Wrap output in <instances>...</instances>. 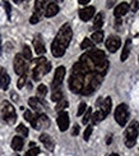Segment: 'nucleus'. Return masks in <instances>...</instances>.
<instances>
[{
    "label": "nucleus",
    "mask_w": 139,
    "mask_h": 156,
    "mask_svg": "<svg viewBox=\"0 0 139 156\" xmlns=\"http://www.w3.org/2000/svg\"><path fill=\"white\" fill-rule=\"evenodd\" d=\"M73 37V31L69 23H65L63 27L59 30L56 37L51 44V53L55 58H61L65 54V50L68 49L69 44Z\"/></svg>",
    "instance_id": "1"
},
{
    "label": "nucleus",
    "mask_w": 139,
    "mask_h": 156,
    "mask_svg": "<svg viewBox=\"0 0 139 156\" xmlns=\"http://www.w3.org/2000/svg\"><path fill=\"white\" fill-rule=\"evenodd\" d=\"M87 76H89L84 70V68L81 66V63H75L71 69V76L69 78V88L74 94H81L84 87V82Z\"/></svg>",
    "instance_id": "2"
},
{
    "label": "nucleus",
    "mask_w": 139,
    "mask_h": 156,
    "mask_svg": "<svg viewBox=\"0 0 139 156\" xmlns=\"http://www.w3.org/2000/svg\"><path fill=\"white\" fill-rule=\"evenodd\" d=\"M87 54L91 58L92 63H93L95 69H96V73L105 76V73L107 72V69H109V60H107V58H106L103 51L102 50L92 49L89 53H87Z\"/></svg>",
    "instance_id": "3"
},
{
    "label": "nucleus",
    "mask_w": 139,
    "mask_h": 156,
    "mask_svg": "<svg viewBox=\"0 0 139 156\" xmlns=\"http://www.w3.org/2000/svg\"><path fill=\"white\" fill-rule=\"evenodd\" d=\"M103 81V76L102 74H98V73H93V74H89L85 78V82H84V87L82 90V95L84 96H91L95 91L98 90V87L101 86V83Z\"/></svg>",
    "instance_id": "4"
},
{
    "label": "nucleus",
    "mask_w": 139,
    "mask_h": 156,
    "mask_svg": "<svg viewBox=\"0 0 139 156\" xmlns=\"http://www.w3.org/2000/svg\"><path fill=\"white\" fill-rule=\"evenodd\" d=\"M33 63H35V68L32 70V77H33L35 81H40L46 73L50 72L51 64L43 56H40L38 59L33 60Z\"/></svg>",
    "instance_id": "5"
},
{
    "label": "nucleus",
    "mask_w": 139,
    "mask_h": 156,
    "mask_svg": "<svg viewBox=\"0 0 139 156\" xmlns=\"http://www.w3.org/2000/svg\"><path fill=\"white\" fill-rule=\"evenodd\" d=\"M138 122L137 120H133L128 126L127 131H125V145L127 147L131 148L135 146V142H137V138H138Z\"/></svg>",
    "instance_id": "6"
},
{
    "label": "nucleus",
    "mask_w": 139,
    "mask_h": 156,
    "mask_svg": "<svg viewBox=\"0 0 139 156\" xmlns=\"http://www.w3.org/2000/svg\"><path fill=\"white\" fill-rule=\"evenodd\" d=\"M2 115H3V119L8 123V124H14L16 120H17L16 109L9 101H3V104H2Z\"/></svg>",
    "instance_id": "7"
},
{
    "label": "nucleus",
    "mask_w": 139,
    "mask_h": 156,
    "mask_svg": "<svg viewBox=\"0 0 139 156\" xmlns=\"http://www.w3.org/2000/svg\"><path fill=\"white\" fill-rule=\"evenodd\" d=\"M129 118V108L127 104H120L116 110H115V120L117 122V124L120 127H124L127 124Z\"/></svg>",
    "instance_id": "8"
},
{
    "label": "nucleus",
    "mask_w": 139,
    "mask_h": 156,
    "mask_svg": "<svg viewBox=\"0 0 139 156\" xmlns=\"http://www.w3.org/2000/svg\"><path fill=\"white\" fill-rule=\"evenodd\" d=\"M14 72L19 76L26 74L27 72V63H26L22 54H17L14 58Z\"/></svg>",
    "instance_id": "9"
},
{
    "label": "nucleus",
    "mask_w": 139,
    "mask_h": 156,
    "mask_svg": "<svg viewBox=\"0 0 139 156\" xmlns=\"http://www.w3.org/2000/svg\"><path fill=\"white\" fill-rule=\"evenodd\" d=\"M64 78H65V68L57 67L55 70V74H54V80H52V90L60 88Z\"/></svg>",
    "instance_id": "10"
},
{
    "label": "nucleus",
    "mask_w": 139,
    "mask_h": 156,
    "mask_svg": "<svg viewBox=\"0 0 139 156\" xmlns=\"http://www.w3.org/2000/svg\"><path fill=\"white\" fill-rule=\"evenodd\" d=\"M32 127H33L35 129H42V128H49V126H50V120H49V118L46 116L45 114H38V115H36V119H35V122H33V124H31Z\"/></svg>",
    "instance_id": "11"
},
{
    "label": "nucleus",
    "mask_w": 139,
    "mask_h": 156,
    "mask_svg": "<svg viewBox=\"0 0 139 156\" xmlns=\"http://www.w3.org/2000/svg\"><path fill=\"white\" fill-rule=\"evenodd\" d=\"M106 48H107V50L110 51V53H115V51H117L119 49H120L121 46V40L116 36H111L107 38V41H106Z\"/></svg>",
    "instance_id": "12"
},
{
    "label": "nucleus",
    "mask_w": 139,
    "mask_h": 156,
    "mask_svg": "<svg viewBox=\"0 0 139 156\" xmlns=\"http://www.w3.org/2000/svg\"><path fill=\"white\" fill-rule=\"evenodd\" d=\"M57 126L61 132H65L69 128V115L67 112H60L57 115Z\"/></svg>",
    "instance_id": "13"
},
{
    "label": "nucleus",
    "mask_w": 139,
    "mask_h": 156,
    "mask_svg": "<svg viewBox=\"0 0 139 156\" xmlns=\"http://www.w3.org/2000/svg\"><path fill=\"white\" fill-rule=\"evenodd\" d=\"M93 16H95V8L93 6H85V8L79 10V18H81L82 21H84V22L89 21Z\"/></svg>",
    "instance_id": "14"
},
{
    "label": "nucleus",
    "mask_w": 139,
    "mask_h": 156,
    "mask_svg": "<svg viewBox=\"0 0 139 156\" xmlns=\"http://www.w3.org/2000/svg\"><path fill=\"white\" fill-rule=\"evenodd\" d=\"M33 48H35V51H36V54L40 55V56H42V54H45V45H43V41H42V38L40 35H37L35 38H33Z\"/></svg>",
    "instance_id": "15"
},
{
    "label": "nucleus",
    "mask_w": 139,
    "mask_h": 156,
    "mask_svg": "<svg viewBox=\"0 0 139 156\" xmlns=\"http://www.w3.org/2000/svg\"><path fill=\"white\" fill-rule=\"evenodd\" d=\"M10 83V77L6 73L4 68H0V88L2 90H8Z\"/></svg>",
    "instance_id": "16"
},
{
    "label": "nucleus",
    "mask_w": 139,
    "mask_h": 156,
    "mask_svg": "<svg viewBox=\"0 0 139 156\" xmlns=\"http://www.w3.org/2000/svg\"><path fill=\"white\" fill-rule=\"evenodd\" d=\"M40 141L43 144V146L47 148L49 151H52L54 150V147H55V142L54 140H52L49 134H46V133H42L41 136H40Z\"/></svg>",
    "instance_id": "17"
},
{
    "label": "nucleus",
    "mask_w": 139,
    "mask_h": 156,
    "mask_svg": "<svg viewBox=\"0 0 139 156\" xmlns=\"http://www.w3.org/2000/svg\"><path fill=\"white\" fill-rule=\"evenodd\" d=\"M57 13H59V6H57L56 3H49L47 6L45 8V16L47 18H51V17L56 16Z\"/></svg>",
    "instance_id": "18"
},
{
    "label": "nucleus",
    "mask_w": 139,
    "mask_h": 156,
    "mask_svg": "<svg viewBox=\"0 0 139 156\" xmlns=\"http://www.w3.org/2000/svg\"><path fill=\"white\" fill-rule=\"evenodd\" d=\"M129 10V4L128 3H120L116 8H115V17L116 18H121L123 16H125Z\"/></svg>",
    "instance_id": "19"
},
{
    "label": "nucleus",
    "mask_w": 139,
    "mask_h": 156,
    "mask_svg": "<svg viewBox=\"0 0 139 156\" xmlns=\"http://www.w3.org/2000/svg\"><path fill=\"white\" fill-rule=\"evenodd\" d=\"M28 105L32 108V110H35L36 113H38V114H41L42 113V104H41V101H40L37 97H31V99L28 100Z\"/></svg>",
    "instance_id": "20"
},
{
    "label": "nucleus",
    "mask_w": 139,
    "mask_h": 156,
    "mask_svg": "<svg viewBox=\"0 0 139 156\" xmlns=\"http://www.w3.org/2000/svg\"><path fill=\"white\" fill-rule=\"evenodd\" d=\"M100 110L105 116H107L110 114V112H111V97H106V99L102 101V104H100Z\"/></svg>",
    "instance_id": "21"
},
{
    "label": "nucleus",
    "mask_w": 139,
    "mask_h": 156,
    "mask_svg": "<svg viewBox=\"0 0 139 156\" xmlns=\"http://www.w3.org/2000/svg\"><path fill=\"white\" fill-rule=\"evenodd\" d=\"M46 2L47 0H36L35 3V14L42 17V13L45 12V8H46Z\"/></svg>",
    "instance_id": "22"
},
{
    "label": "nucleus",
    "mask_w": 139,
    "mask_h": 156,
    "mask_svg": "<svg viewBox=\"0 0 139 156\" xmlns=\"http://www.w3.org/2000/svg\"><path fill=\"white\" fill-rule=\"evenodd\" d=\"M23 145H24V142L21 136H16V137L12 140V148L14 151H21L23 148Z\"/></svg>",
    "instance_id": "23"
},
{
    "label": "nucleus",
    "mask_w": 139,
    "mask_h": 156,
    "mask_svg": "<svg viewBox=\"0 0 139 156\" xmlns=\"http://www.w3.org/2000/svg\"><path fill=\"white\" fill-rule=\"evenodd\" d=\"M130 48H131V40L128 38L127 42H125V46L123 49V53H121V62H125L128 59V56L130 54Z\"/></svg>",
    "instance_id": "24"
},
{
    "label": "nucleus",
    "mask_w": 139,
    "mask_h": 156,
    "mask_svg": "<svg viewBox=\"0 0 139 156\" xmlns=\"http://www.w3.org/2000/svg\"><path fill=\"white\" fill-rule=\"evenodd\" d=\"M102 24H103V14L102 13H97V16L95 17V21H93V28L96 31H100Z\"/></svg>",
    "instance_id": "25"
},
{
    "label": "nucleus",
    "mask_w": 139,
    "mask_h": 156,
    "mask_svg": "<svg viewBox=\"0 0 139 156\" xmlns=\"http://www.w3.org/2000/svg\"><path fill=\"white\" fill-rule=\"evenodd\" d=\"M106 118V116L102 114V112L101 110H97L96 113H93L91 115V119H92V124H97L98 122H101V120H103Z\"/></svg>",
    "instance_id": "26"
},
{
    "label": "nucleus",
    "mask_w": 139,
    "mask_h": 156,
    "mask_svg": "<svg viewBox=\"0 0 139 156\" xmlns=\"http://www.w3.org/2000/svg\"><path fill=\"white\" fill-rule=\"evenodd\" d=\"M91 41L95 42V44H100L103 41V32L102 31H96L95 34H92L91 37Z\"/></svg>",
    "instance_id": "27"
},
{
    "label": "nucleus",
    "mask_w": 139,
    "mask_h": 156,
    "mask_svg": "<svg viewBox=\"0 0 139 156\" xmlns=\"http://www.w3.org/2000/svg\"><path fill=\"white\" fill-rule=\"evenodd\" d=\"M51 100L59 102L60 100H63V91L60 88H56V90H52V95H51Z\"/></svg>",
    "instance_id": "28"
},
{
    "label": "nucleus",
    "mask_w": 139,
    "mask_h": 156,
    "mask_svg": "<svg viewBox=\"0 0 139 156\" xmlns=\"http://www.w3.org/2000/svg\"><path fill=\"white\" fill-rule=\"evenodd\" d=\"M24 119L28 120L31 124H33V122L36 119V114H33L31 110H26V112H24Z\"/></svg>",
    "instance_id": "29"
},
{
    "label": "nucleus",
    "mask_w": 139,
    "mask_h": 156,
    "mask_svg": "<svg viewBox=\"0 0 139 156\" xmlns=\"http://www.w3.org/2000/svg\"><path fill=\"white\" fill-rule=\"evenodd\" d=\"M93 42H92L91 40H89V38H84V40L82 41V45H81V48L83 49V50H88V49H93Z\"/></svg>",
    "instance_id": "30"
},
{
    "label": "nucleus",
    "mask_w": 139,
    "mask_h": 156,
    "mask_svg": "<svg viewBox=\"0 0 139 156\" xmlns=\"http://www.w3.org/2000/svg\"><path fill=\"white\" fill-rule=\"evenodd\" d=\"M68 108V101L67 100H60V101H59L57 102V105H56V112H59V113H60V112H64V109H67Z\"/></svg>",
    "instance_id": "31"
},
{
    "label": "nucleus",
    "mask_w": 139,
    "mask_h": 156,
    "mask_svg": "<svg viewBox=\"0 0 139 156\" xmlns=\"http://www.w3.org/2000/svg\"><path fill=\"white\" fill-rule=\"evenodd\" d=\"M22 56L24 58V59H27V60H32V51L30 49V46H26L23 48V53H22Z\"/></svg>",
    "instance_id": "32"
},
{
    "label": "nucleus",
    "mask_w": 139,
    "mask_h": 156,
    "mask_svg": "<svg viewBox=\"0 0 139 156\" xmlns=\"http://www.w3.org/2000/svg\"><path fill=\"white\" fill-rule=\"evenodd\" d=\"M17 133L22 134L23 137H27V136H28V128L26 127V126H23V124H19L17 127Z\"/></svg>",
    "instance_id": "33"
},
{
    "label": "nucleus",
    "mask_w": 139,
    "mask_h": 156,
    "mask_svg": "<svg viewBox=\"0 0 139 156\" xmlns=\"http://www.w3.org/2000/svg\"><path fill=\"white\" fill-rule=\"evenodd\" d=\"M46 94H47V87H46L45 84H40L38 88H37V95H38V97H45Z\"/></svg>",
    "instance_id": "34"
},
{
    "label": "nucleus",
    "mask_w": 139,
    "mask_h": 156,
    "mask_svg": "<svg viewBox=\"0 0 139 156\" xmlns=\"http://www.w3.org/2000/svg\"><path fill=\"white\" fill-rule=\"evenodd\" d=\"M91 115H92V109L88 108V109L84 112V114H83V119H82V123H83V124H87V123L89 122Z\"/></svg>",
    "instance_id": "35"
},
{
    "label": "nucleus",
    "mask_w": 139,
    "mask_h": 156,
    "mask_svg": "<svg viewBox=\"0 0 139 156\" xmlns=\"http://www.w3.org/2000/svg\"><path fill=\"white\" fill-rule=\"evenodd\" d=\"M26 82H27V74H22L21 78L18 80V88H23Z\"/></svg>",
    "instance_id": "36"
},
{
    "label": "nucleus",
    "mask_w": 139,
    "mask_h": 156,
    "mask_svg": "<svg viewBox=\"0 0 139 156\" xmlns=\"http://www.w3.org/2000/svg\"><path fill=\"white\" fill-rule=\"evenodd\" d=\"M92 131H93V128H92V126H88L87 128H85V131H84V136H83L84 141H88V140H89L91 134H92Z\"/></svg>",
    "instance_id": "37"
},
{
    "label": "nucleus",
    "mask_w": 139,
    "mask_h": 156,
    "mask_svg": "<svg viewBox=\"0 0 139 156\" xmlns=\"http://www.w3.org/2000/svg\"><path fill=\"white\" fill-rule=\"evenodd\" d=\"M85 110H87V105H85V102H81V104H79V108H78V112H77L78 116L83 115Z\"/></svg>",
    "instance_id": "38"
},
{
    "label": "nucleus",
    "mask_w": 139,
    "mask_h": 156,
    "mask_svg": "<svg viewBox=\"0 0 139 156\" xmlns=\"http://www.w3.org/2000/svg\"><path fill=\"white\" fill-rule=\"evenodd\" d=\"M38 154H40V148H38V147H32L30 151L26 152L24 156H37Z\"/></svg>",
    "instance_id": "39"
},
{
    "label": "nucleus",
    "mask_w": 139,
    "mask_h": 156,
    "mask_svg": "<svg viewBox=\"0 0 139 156\" xmlns=\"http://www.w3.org/2000/svg\"><path fill=\"white\" fill-rule=\"evenodd\" d=\"M3 5H4V8H5L6 16H8V18H10V13H12V6H10V4H9L8 2H4Z\"/></svg>",
    "instance_id": "40"
},
{
    "label": "nucleus",
    "mask_w": 139,
    "mask_h": 156,
    "mask_svg": "<svg viewBox=\"0 0 139 156\" xmlns=\"http://www.w3.org/2000/svg\"><path fill=\"white\" fill-rule=\"evenodd\" d=\"M40 19H41V17L40 16H37V14H32V17L30 18V22H31V24H36V23H38L40 22Z\"/></svg>",
    "instance_id": "41"
},
{
    "label": "nucleus",
    "mask_w": 139,
    "mask_h": 156,
    "mask_svg": "<svg viewBox=\"0 0 139 156\" xmlns=\"http://www.w3.org/2000/svg\"><path fill=\"white\" fill-rule=\"evenodd\" d=\"M138 0H133V2H131V4L129 5V9H131L133 12H137L138 10Z\"/></svg>",
    "instance_id": "42"
},
{
    "label": "nucleus",
    "mask_w": 139,
    "mask_h": 156,
    "mask_svg": "<svg viewBox=\"0 0 139 156\" xmlns=\"http://www.w3.org/2000/svg\"><path fill=\"white\" fill-rule=\"evenodd\" d=\"M79 131H81V128H79V126L78 124H75L74 127H73V129H71V136H78V133H79Z\"/></svg>",
    "instance_id": "43"
},
{
    "label": "nucleus",
    "mask_w": 139,
    "mask_h": 156,
    "mask_svg": "<svg viewBox=\"0 0 139 156\" xmlns=\"http://www.w3.org/2000/svg\"><path fill=\"white\" fill-rule=\"evenodd\" d=\"M115 2L116 0H107V8H112V6H114V4H115Z\"/></svg>",
    "instance_id": "44"
},
{
    "label": "nucleus",
    "mask_w": 139,
    "mask_h": 156,
    "mask_svg": "<svg viewBox=\"0 0 139 156\" xmlns=\"http://www.w3.org/2000/svg\"><path fill=\"white\" fill-rule=\"evenodd\" d=\"M78 2H79V4H81V5H87L91 0H78Z\"/></svg>",
    "instance_id": "45"
},
{
    "label": "nucleus",
    "mask_w": 139,
    "mask_h": 156,
    "mask_svg": "<svg viewBox=\"0 0 139 156\" xmlns=\"http://www.w3.org/2000/svg\"><path fill=\"white\" fill-rule=\"evenodd\" d=\"M16 3H22V2H24V0H14Z\"/></svg>",
    "instance_id": "46"
},
{
    "label": "nucleus",
    "mask_w": 139,
    "mask_h": 156,
    "mask_svg": "<svg viewBox=\"0 0 139 156\" xmlns=\"http://www.w3.org/2000/svg\"><path fill=\"white\" fill-rule=\"evenodd\" d=\"M110 156H119V155H117V154H111Z\"/></svg>",
    "instance_id": "47"
},
{
    "label": "nucleus",
    "mask_w": 139,
    "mask_h": 156,
    "mask_svg": "<svg viewBox=\"0 0 139 156\" xmlns=\"http://www.w3.org/2000/svg\"><path fill=\"white\" fill-rule=\"evenodd\" d=\"M56 2H63V0H56Z\"/></svg>",
    "instance_id": "48"
},
{
    "label": "nucleus",
    "mask_w": 139,
    "mask_h": 156,
    "mask_svg": "<svg viewBox=\"0 0 139 156\" xmlns=\"http://www.w3.org/2000/svg\"><path fill=\"white\" fill-rule=\"evenodd\" d=\"M0 51H2V50H0Z\"/></svg>",
    "instance_id": "49"
}]
</instances>
